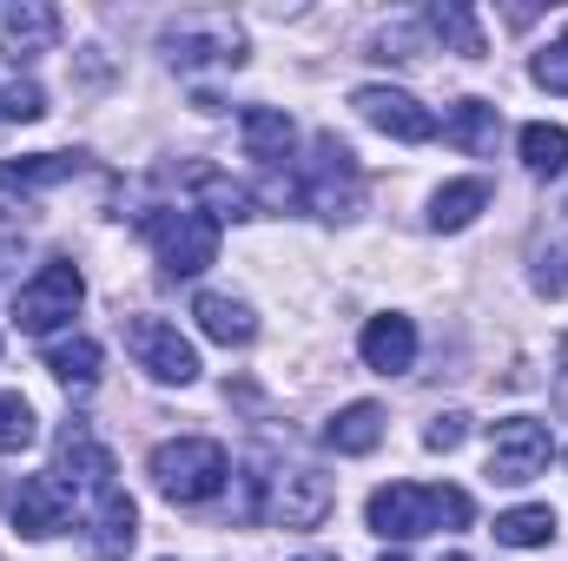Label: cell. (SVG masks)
<instances>
[{"instance_id":"6da1fadb","label":"cell","mask_w":568,"mask_h":561,"mask_svg":"<svg viewBox=\"0 0 568 561\" xmlns=\"http://www.w3.org/2000/svg\"><path fill=\"white\" fill-rule=\"evenodd\" d=\"M371 529L384 536V542H417L429 529H469V516H476V502L463 496V489H424V482H390V489H377L371 496Z\"/></svg>"},{"instance_id":"7a4b0ae2","label":"cell","mask_w":568,"mask_h":561,"mask_svg":"<svg viewBox=\"0 0 568 561\" xmlns=\"http://www.w3.org/2000/svg\"><path fill=\"white\" fill-rule=\"evenodd\" d=\"M232 462L212 436H179V442H159L152 449V489L165 502H212L225 489Z\"/></svg>"},{"instance_id":"3957f363","label":"cell","mask_w":568,"mask_h":561,"mask_svg":"<svg viewBox=\"0 0 568 561\" xmlns=\"http://www.w3.org/2000/svg\"><path fill=\"white\" fill-rule=\"evenodd\" d=\"M145 238H152L165 278H199V272L219 258V212H199V205L152 212V218H145Z\"/></svg>"},{"instance_id":"277c9868","label":"cell","mask_w":568,"mask_h":561,"mask_svg":"<svg viewBox=\"0 0 568 561\" xmlns=\"http://www.w3.org/2000/svg\"><path fill=\"white\" fill-rule=\"evenodd\" d=\"M80 297H87L80 265H73V258H53V265H40L33 278L20 284V297H13V324H20L27 337H53L60 324H73Z\"/></svg>"},{"instance_id":"5b68a950","label":"cell","mask_w":568,"mask_h":561,"mask_svg":"<svg viewBox=\"0 0 568 561\" xmlns=\"http://www.w3.org/2000/svg\"><path fill=\"white\" fill-rule=\"evenodd\" d=\"M357 198H364V178H357L351 145H337L331 133H324V140L311 145L304 178H297V205H311L317 218H351V212H357Z\"/></svg>"},{"instance_id":"8992f818","label":"cell","mask_w":568,"mask_h":561,"mask_svg":"<svg viewBox=\"0 0 568 561\" xmlns=\"http://www.w3.org/2000/svg\"><path fill=\"white\" fill-rule=\"evenodd\" d=\"M172 67H245V33L225 13H185L165 27Z\"/></svg>"},{"instance_id":"52a82bcc","label":"cell","mask_w":568,"mask_h":561,"mask_svg":"<svg viewBox=\"0 0 568 561\" xmlns=\"http://www.w3.org/2000/svg\"><path fill=\"white\" fill-rule=\"evenodd\" d=\"M126 350H133V364H140L152 384H179L185 390L199 377V350L165 317H126Z\"/></svg>"},{"instance_id":"ba28073f","label":"cell","mask_w":568,"mask_h":561,"mask_svg":"<svg viewBox=\"0 0 568 561\" xmlns=\"http://www.w3.org/2000/svg\"><path fill=\"white\" fill-rule=\"evenodd\" d=\"M549 456H556L549 422L503 417L496 429H489V476H496V482H536V476L549 469Z\"/></svg>"},{"instance_id":"9c48e42d","label":"cell","mask_w":568,"mask_h":561,"mask_svg":"<svg viewBox=\"0 0 568 561\" xmlns=\"http://www.w3.org/2000/svg\"><path fill=\"white\" fill-rule=\"evenodd\" d=\"M265 489L272 496L258 502V516L278 529H317L331 516V476H317V469H278V476H265Z\"/></svg>"},{"instance_id":"30bf717a","label":"cell","mask_w":568,"mask_h":561,"mask_svg":"<svg viewBox=\"0 0 568 561\" xmlns=\"http://www.w3.org/2000/svg\"><path fill=\"white\" fill-rule=\"evenodd\" d=\"M351 106H357L377 133H390V140H404V145L436 140V113H429L417 93H404V86H357Z\"/></svg>"},{"instance_id":"8fae6325","label":"cell","mask_w":568,"mask_h":561,"mask_svg":"<svg viewBox=\"0 0 568 561\" xmlns=\"http://www.w3.org/2000/svg\"><path fill=\"white\" fill-rule=\"evenodd\" d=\"M73 516H80V502H73V489H67L53 469H47V476H27V482L13 489V529L33 536V542L73 529Z\"/></svg>"},{"instance_id":"7c38bea8","label":"cell","mask_w":568,"mask_h":561,"mask_svg":"<svg viewBox=\"0 0 568 561\" xmlns=\"http://www.w3.org/2000/svg\"><path fill=\"white\" fill-rule=\"evenodd\" d=\"M357 350H364V364H371L377 377H404V370L417 364V324H410V317H397V310H384V317H371V324H364Z\"/></svg>"},{"instance_id":"4fadbf2b","label":"cell","mask_w":568,"mask_h":561,"mask_svg":"<svg viewBox=\"0 0 568 561\" xmlns=\"http://www.w3.org/2000/svg\"><path fill=\"white\" fill-rule=\"evenodd\" d=\"M60 40V13L47 7V0H20V7H7L0 13V53L20 67V60H33V53H47Z\"/></svg>"},{"instance_id":"5bb4252c","label":"cell","mask_w":568,"mask_h":561,"mask_svg":"<svg viewBox=\"0 0 568 561\" xmlns=\"http://www.w3.org/2000/svg\"><path fill=\"white\" fill-rule=\"evenodd\" d=\"M239 133H245V159H258V165H284L291 145H297V126H291L284 106H245Z\"/></svg>"},{"instance_id":"9a60e30c","label":"cell","mask_w":568,"mask_h":561,"mask_svg":"<svg viewBox=\"0 0 568 561\" xmlns=\"http://www.w3.org/2000/svg\"><path fill=\"white\" fill-rule=\"evenodd\" d=\"M192 317H199V330H205L212 344H225V350H245V344L258 337L252 304H239V297H225V290H205V297L192 304Z\"/></svg>"},{"instance_id":"2e32d148","label":"cell","mask_w":568,"mask_h":561,"mask_svg":"<svg viewBox=\"0 0 568 561\" xmlns=\"http://www.w3.org/2000/svg\"><path fill=\"white\" fill-rule=\"evenodd\" d=\"M133 542H140V509H133V496H126V489L100 496V502H93V555L120 561Z\"/></svg>"},{"instance_id":"e0dca14e","label":"cell","mask_w":568,"mask_h":561,"mask_svg":"<svg viewBox=\"0 0 568 561\" xmlns=\"http://www.w3.org/2000/svg\"><path fill=\"white\" fill-rule=\"evenodd\" d=\"M87 159L80 152H33V159H0V192H47L60 178H73Z\"/></svg>"},{"instance_id":"ac0fdd59","label":"cell","mask_w":568,"mask_h":561,"mask_svg":"<svg viewBox=\"0 0 568 561\" xmlns=\"http://www.w3.org/2000/svg\"><path fill=\"white\" fill-rule=\"evenodd\" d=\"M496 133H503V113H496L489 100H456L449 120H443V140L463 145V152H476V159L496 152Z\"/></svg>"},{"instance_id":"d6986e66","label":"cell","mask_w":568,"mask_h":561,"mask_svg":"<svg viewBox=\"0 0 568 561\" xmlns=\"http://www.w3.org/2000/svg\"><path fill=\"white\" fill-rule=\"evenodd\" d=\"M483 205H489V185L483 178H449L429 198V232H463V225H476Z\"/></svg>"},{"instance_id":"ffe728a7","label":"cell","mask_w":568,"mask_h":561,"mask_svg":"<svg viewBox=\"0 0 568 561\" xmlns=\"http://www.w3.org/2000/svg\"><path fill=\"white\" fill-rule=\"evenodd\" d=\"M324 442H331L337 456H371V449L384 442V410H377V404H351V410H337V417L324 422Z\"/></svg>"},{"instance_id":"44dd1931","label":"cell","mask_w":568,"mask_h":561,"mask_svg":"<svg viewBox=\"0 0 568 561\" xmlns=\"http://www.w3.org/2000/svg\"><path fill=\"white\" fill-rule=\"evenodd\" d=\"M424 33H436L449 53H463V60H483V20L463 7V0H436L424 13Z\"/></svg>"},{"instance_id":"7402d4cb","label":"cell","mask_w":568,"mask_h":561,"mask_svg":"<svg viewBox=\"0 0 568 561\" xmlns=\"http://www.w3.org/2000/svg\"><path fill=\"white\" fill-rule=\"evenodd\" d=\"M496 542L503 549H549L556 542V509L549 502H523V509L496 516Z\"/></svg>"},{"instance_id":"603a6c76","label":"cell","mask_w":568,"mask_h":561,"mask_svg":"<svg viewBox=\"0 0 568 561\" xmlns=\"http://www.w3.org/2000/svg\"><path fill=\"white\" fill-rule=\"evenodd\" d=\"M47 370H53L67 390H93V377H100V344H93V337H60V344H47Z\"/></svg>"},{"instance_id":"cb8c5ba5","label":"cell","mask_w":568,"mask_h":561,"mask_svg":"<svg viewBox=\"0 0 568 561\" xmlns=\"http://www.w3.org/2000/svg\"><path fill=\"white\" fill-rule=\"evenodd\" d=\"M516 145H523V165H529L536 178H556V172L568 165V126L536 120V126H523V133H516Z\"/></svg>"},{"instance_id":"d4e9b609","label":"cell","mask_w":568,"mask_h":561,"mask_svg":"<svg viewBox=\"0 0 568 561\" xmlns=\"http://www.w3.org/2000/svg\"><path fill=\"white\" fill-rule=\"evenodd\" d=\"M33 436H40L33 404H27L20 390H7V397H0V456H20V449H33Z\"/></svg>"},{"instance_id":"484cf974","label":"cell","mask_w":568,"mask_h":561,"mask_svg":"<svg viewBox=\"0 0 568 561\" xmlns=\"http://www.w3.org/2000/svg\"><path fill=\"white\" fill-rule=\"evenodd\" d=\"M47 113V93L33 86V80H13L7 93H0V120H13V126H27V120H40Z\"/></svg>"},{"instance_id":"4316f807","label":"cell","mask_w":568,"mask_h":561,"mask_svg":"<svg viewBox=\"0 0 568 561\" xmlns=\"http://www.w3.org/2000/svg\"><path fill=\"white\" fill-rule=\"evenodd\" d=\"M529 73H536V86L568 93V33H562V40H549V47L536 53V67H529Z\"/></svg>"},{"instance_id":"83f0119b","label":"cell","mask_w":568,"mask_h":561,"mask_svg":"<svg viewBox=\"0 0 568 561\" xmlns=\"http://www.w3.org/2000/svg\"><path fill=\"white\" fill-rule=\"evenodd\" d=\"M463 436H469V417H463V410H443V417L424 429V449H429V456H449Z\"/></svg>"},{"instance_id":"f1b7e54d","label":"cell","mask_w":568,"mask_h":561,"mask_svg":"<svg viewBox=\"0 0 568 561\" xmlns=\"http://www.w3.org/2000/svg\"><path fill=\"white\" fill-rule=\"evenodd\" d=\"M536 290H542V297H562L568 290V252H556V258L536 265Z\"/></svg>"},{"instance_id":"f546056e","label":"cell","mask_w":568,"mask_h":561,"mask_svg":"<svg viewBox=\"0 0 568 561\" xmlns=\"http://www.w3.org/2000/svg\"><path fill=\"white\" fill-rule=\"evenodd\" d=\"M20 238H27V225H20L13 212H0V265H7L13 252H20Z\"/></svg>"},{"instance_id":"4dcf8cb0","label":"cell","mask_w":568,"mask_h":561,"mask_svg":"<svg viewBox=\"0 0 568 561\" xmlns=\"http://www.w3.org/2000/svg\"><path fill=\"white\" fill-rule=\"evenodd\" d=\"M556 397H562V410H568V337L556 344Z\"/></svg>"},{"instance_id":"1f68e13d","label":"cell","mask_w":568,"mask_h":561,"mask_svg":"<svg viewBox=\"0 0 568 561\" xmlns=\"http://www.w3.org/2000/svg\"><path fill=\"white\" fill-rule=\"evenodd\" d=\"M297 561H337V555H297Z\"/></svg>"},{"instance_id":"d6a6232c","label":"cell","mask_w":568,"mask_h":561,"mask_svg":"<svg viewBox=\"0 0 568 561\" xmlns=\"http://www.w3.org/2000/svg\"><path fill=\"white\" fill-rule=\"evenodd\" d=\"M377 561H404V555H377Z\"/></svg>"},{"instance_id":"836d02e7","label":"cell","mask_w":568,"mask_h":561,"mask_svg":"<svg viewBox=\"0 0 568 561\" xmlns=\"http://www.w3.org/2000/svg\"><path fill=\"white\" fill-rule=\"evenodd\" d=\"M443 561H469V555H443Z\"/></svg>"}]
</instances>
